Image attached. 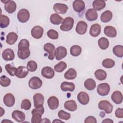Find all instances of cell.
Instances as JSON below:
<instances>
[{"label":"cell","mask_w":123,"mask_h":123,"mask_svg":"<svg viewBox=\"0 0 123 123\" xmlns=\"http://www.w3.org/2000/svg\"><path fill=\"white\" fill-rule=\"evenodd\" d=\"M4 3L5 10L9 13H13L16 9V4L13 0H4L1 1Z\"/></svg>","instance_id":"cell-8"},{"label":"cell","mask_w":123,"mask_h":123,"mask_svg":"<svg viewBox=\"0 0 123 123\" xmlns=\"http://www.w3.org/2000/svg\"><path fill=\"white\" fill-rule=\"evenodd\" d=\"M98 45L100 49L103 50L107 49L109 46V41L108 39L105 37H102L98 40Z\"/></svg>","instance_id":"cell-35"},{"label":"cell","mask_w":123,"mask_h":123,"mask_svg":"<svg viewBox=\"0 0 123 123\" xmlns=\"http://www.w3.org/2000/svg\"><path fill=\"white\" fill-rule=\"evenodd\" d=\"M26 67L28 70L31 72H35L37 68V64L34 61H29L28 62L26 65Z\"/></svg>","instance_id":"cell-42"},{"label":"cell","mask_w":123,"mask_h":123,"mask_svg":"<svg viewBox=\"0 0 123 123\" xmlns=\"http://www.w3.org/2000/svg\"><path fill=\"white\" fill-rule=\"evenodd\" d=\"M96 78L99 81H103L107 77L106 72L102 69H98L94 73Z\"/></svg>","instance_id":"cell-34"},{"label":"cell","mask_w":123,"mask_h":123,"mask_svg":"<svg viewBox=\"0 0 123 123\" xmlns=\"http://www.w3.org/2000/svg\"><path fill=\"white\" fill-rule=\"evenodd\" d=\"M102 123H113V121L111 119H105L103 120L102 121Z\"/></svg>","instance_id":"cell-52"},{"label":"cell","mask_w":123,"mask_h":123,"mask_svg":"<svg viewBox=\"0 0 123 123\" xmlns=\"http://www.w3.org/2000/svg\"><path fill=\"white\" fill-rule=\"evenodd\" d=\"M41 73L43 77L47 79H51L55 75L54 70L49 66L43 67L41 70Z\"/></svg>","instance_id":"cell-10"},{"label":"cell","mask_w":123,"mask_h":123,"mask_svg":"<svg viewBox=\"0 0 123 123\" xmlns=\"http://www.w3.org/2000/svg\"><path fill=\"white\" fill-rule=\"evenodd\" d=\"M84 86L87 90H94L96 86V82L92 78L87 79L84 82Z\"/></svg>","instance_id":"cell-33"},{"label":"cell","mask_w":123,"mask_h":123,"mask_svg":"<svg viewBox=\"0 0 123 123\" xmlns=\"http://www.w3.org/2000/svg\"><path fill=\"white\" fill-rule=\"evenodd\" d=\"M87 28V24L83 21H80L76 25L75 31L76 33L79 35H84L86 33Z\"/></svg>","instance_id":"cell-12"},{"label":"cell","mask_w":123,"mask_h":123,"mask_svg":"<svg viewBox=\"0 0 123 123\" xmlns=\"http://www.w3.org/2000/svg\"><path fill=\"white\" fill-rule=\"evenodd\" d=\"M18 21L21 23H25L28 21L30 18L29 12L25 9H22L20 10L17 15Z\"/></svg>","instance_id":"cell-2"},{"label":"cell","mask_w":123,"mask_h":123,"mask_svg":"<svg viewBox=\"0 0 123 123\" xmlns=\"http://www.w3.org/2000/svg\"><path fill=\"white\" fill-rule=\"evenodd\" d=\"M110 90V85L106 83H101L97 86V92L101 96H105L107 95Z\"/></svg>","instance_id":"cell-5"},{"label":"cell","mask_w":123,"mask_h":123,"mask_svg":"<svg viewBox=\"0 0 123 123\" xmlns=\"http://www.w3.org/2000/svg\"><path fill=\"white\" fill-rule=\"evenodd\" d=\"M28 85L32 89H37L40 88L42 85V80L37 76H34L29 79Z\"/></svg>","instance_id":"cell-4"},{"label":"cell","mask_w":123,"mask_h":123,"mask_svg":"<svg viewBox=\"0 0 123 123\" xmlns=\"http://www.w3.org/2000/svg\"><path fill=\"white\" fill-rule=\"evenodd\" d=\"M2 57L3 59L6 61H12L15 57L14 51L11 49H6L3 51L2 53Z\"/></svg>","instance_id":"cell-13"},{"label":"cell","mask_w":123,"mask_h":123,"mask_svg":"<svg viewBox=\"0 0 123 123\" xmlns=\"http://www.w3.org/2000/svg\"><path fill=\"white\" fill-rule=\"evenodd\" d=\"M10 24L9 17L5 15H1L0 17V27L2 28L7 27Z\"/></svg>","instance_id":"cell-38"},{"label":"cell","mask_w":123,"mask_h":123,"mask_svg":"<svg viewBox=\"0 0 123 123\" xmlns=\"http://www.w3.org/2000/svg\"><path fill=\"white\" fill-rule=\"evenodd\" d=\"M47 103L49 108L52 110L57 109L59 105V100L55 96L49 97L47 100Z\"/></svg>","instance_id":"cell-20"},{"label":"cell","mask_w":123,"mask_h":123,"mask_svg":"<svg viewBox=\"0 0 123 123\" xmlns=\"http://www.w3.org/2000/svg\"><path fill=\"white\" fill-rule=\"evenodd\" d=\"M112 18V13L109 10L104 12L100 16V20L103 23H107L110 22Z\"/></svg>","instance_id":"cell-30"},{"label":"cell","mask_w":123,"mask_h":123,"mask_svg":"<svg viewBox=\"0 0 123 123\" xmlns=\"http://www.w3.org/2000/svg\"><path fill=\"white\" fill-rule=\"evenodd\" d=\"M76 70L74 68H70L64 74V77L67 80H73L76 77Z\"/></svg>","instance_id":"cell-32"},{"label":"cell","mask_w":123,"mask_h":123,"mask_svg":"<svg viewBox=\"0 0 123 123\" xmlns=\"http://www.w3.org/2000/svg\"><path fill=\"white\" fill-rule=\"evenodd\" d=\"M101 32V26L98 24L92 25L89 30V34L92 37H97Z\"/></svg>","instance_id":"cell-22"},{"label":"cell","mask_w":123,"mask_h":123,"mask_svg":"<svg viewBox=\"0 0 123 123\" xmlns=\"http://www.w3.org/2000/svg\"><path fill=\"white\" fill-rule=\"evenodd\" d=\"M41 123H50V121L47 118H43L42 119Z\"/></svg>","instance_id":"cell-53"},{"label":"cell","mask_w":123,"mask_h":123,"mask_svg":"<svg viewBox=\"0 0 123 123\" xmlns=\"http://www.w3.org/2000/svg\"><path fill=\"white\" fill-rule=\"evenodd\" d=\"M53 8L56 12L60 14H65L68 10V7L66 4L60 3L54 4Z\"/></svg>","instance_id":"cell-11"},{"label":"cell","mask_w":123,"mask_h":123,"mask_svg":"<svg viewBox=\"0 0 123 123\" xmlns=\"http://www.w3.org/2000/svg\"><path fill=\"white\" fill-rule=\"evenodd\" d=\"M4 104L8 107H12L15 103V98L11 93H7L3 97Z\"/></svg>","instance_id":"cell-16"},{"label":"cell","mask_w":123,"mask_h":123,"mask_svg":"<svg viewBox=\"0 0 123 123\" xmlns=\"http://www.w3.org/2000/svg\"><path fill=\"white\" fill-rule=\"evenodd\" d=\"M66 68L67 64L65 62L62 61L54 66V70L58 73H61L63 72Z\"/></svg>","instance_id":"cell-40"},{"label":"cell","mask_w":123,"mask_h":123,"mask_svg":"<svg viewBox=\"0 0 123 123\" xmlns=\"http://www.w3.org/2000/svg\"><path fill=\"white\" fill-rule=\"evenodd\" d=\"M113 54L118 58L123 57V47L122 45H118L115 46L112 49Z\"/></svg>","instance_id":"cell-36"},{"label":"cell","mask_w":123,"mask_h":123,"mask_svg":"<svg viewBox=\"0 0 123 123\" xmlns=\"http://www.w3.org/2000/svg\"><path fill=\"white\" fill-rule=\"evenodd\" d=\"M5 70L6 72L10 75L11 76H14L16 75V74L17 73V68L12 66L10 64H7L5 66Z\"/></svg>","instance_id":"cell-41"},{"label":"cell","mask_w":123,"mask_h":123,"mask_svg":"<svg viewBox=\"0 0 123 123\" xmlns=\"http://www.w3.org/2000/svg\"><path fill=\"white\" fill-rule=\"evenodd\" d=\"M7 122H10V123H13L12 121H10V120H2V121L1 122V123H7Z\"/></svg>","instance_id":"cell-56"},{"label":"cell","mask_w":123,"mask_h":123,"mask_svg":"<svg viewBox=\"0 0 123 123\" xmlns=\"http://www.w3.org/2000/svg\"><path fill=\"white\" fill-rule=\"evenodd\" d=\"M115 115L116 117L118 118H123V110L122 108H118L115 112Z\"/></svg>","instance_id":"cell-50"},{"label":"cell","mask_w":123,"mask_h":123,"mask_svg":"<svg viewBox=\"0 0 123 123\" xmlns=\"http://www.w3.org/2000/svg\"><path fill=\"white\" fill-rule=\"evenodd\" d=\"M84 122L85 123H97V120L96 119L93 117V116H88L87 117Z\"/></svg>","instance_id":"cell-51"},{"label":"cell","mask_w":123,"mask_h":123,"mask_svg":"<svg viewBox=\"0 0 123 123\" xmlns=\"http://www.w3.org/2000/svg\"><path fill=\"white\" fill-rule=\"evenodd\" d=\"M67 54L66 49L63 46H59L55 50L54 55L57 60L60 61L65 58Z\"/></svg>","instance_id":"cell-7"},{"label":"cell","mask_w":123,"mask_h":123,"mask_svg":"<svg viewBox=\"0 0 123 123\" xmlns=\"http://www.w3.org/2000/svg\"><path fill=\"white\" fill-rule=\"evenodd\" d=\"M58 115L60 119L63 120H68L71 118V114L63 110L59 111Z\"/></svg>","instance_id":"cell-44"},{"label":"cell","mask_w":123,"mask_h":123,"mask_svg":"<svg viewBox=\"0 0 123 123\" xmlns=\"http://www.w3.org/2000/svg\"><path fill=\"white\" fill-rule=\"evenodd\" d=\"M34 104L35 108H38L43 106L44 102V98L42 94L36 93L33 96Z\"/></svg>","instance_id":"cell-14"},{"label":"cell","mask_w":123,"mask_h":123,"mask_svg":"<svg viewBox=\"0 0 123 123\" xmlns=\"http://www.w3.org/2000/svg\"><path fill=\"white\" fill-rule=\"evenodd\" d=\"M29 42L28 40L25 39H22L19 42L18 45V48H29Z\"/></svg>","instance_id":"cell-48"},{"label":"cell","mask_w":123,"mask_h":123,"mask_svg":"<svg viewBox=\"0 0 123 123\" xmlns=\"http://www.w3.org/2000/svg\"><path fill=\"white\" fill-rule=\"evenodd\" d=\"M85 16L86 19L89 21H93L98 19V14L96 10L94 9L90 8L87 10Z\"/></svg>","instance_id":"cell-21"},{"label":"cell","mask_w":123,"mask_h":123,"mask_svg":"<svg viewBox=\"0 0 123 123\" xmlns=\"http://www.w3.org/2000/svg\"><path fill=\"white\" fill-rule=\"evenodd\" d=\"M61 89L63 91H69L71 92L73 91L75 89V85L73 83L63 82L61 84Z\"/></svg>","instance_id":"cell-26"},{"label":"cell","mask_w":123,"mask_h":123,"mask_svg":"<svg viewBox=\"0 0 123 123\" xmlns=\"http://www.w3.org/2000/svg\"><path fill=\"white\" fill-rule=\"evenodd\" d=\"M77 100L82 105H86L89 101V95L84 91H81L79 92L77 96Z\"/></svg>","instance_id":"cell-19"},{"label":"cell","mask_w":123,"mask_h":123,"mask_svg":"<svg viewBox=\"0 0 123 123\" xmlns=\"http://www.w3.org/2000/svg\"><path fill=\"white\" fill-rule=\"evenodd\" d=\"M98 107L100 110H103L106 113H111L113 110L112 105L108 100H103L99 102Z\"/></svg>","instance_id":"cell-3"},{"label":"cell","mask_w":123,"mask_h":123,"mask_svg":"<svg viewBox=\"0 0 123 123\" xmlns=\"http://www.w3.org/2000/svg\"><path fill=\"white\" fill-rule=\"evenodd\" d=\"M47 36L51 39H57L59 37L58 33L53 29L49 30L47 32Z\"/></svg>","instance_id":"cell-46"},{"label":"cell","mask_w":123,"mask_h":123,"mask_svg":"<svg viewBox=\"0 0 123 123\" xmlns=\"http://www.w3.org/2000/svg\"><path fill=\"white\" fill-rule=\"evenodd\" d=\"M28 70L27 67L23 66H20L17 68L16 76L19 78H24L28 74Z\"/></svg>","instance_id":"cell-25"},{"label":"cell","mask_w":123,"mask_h":123,"mask_svg":"<svg viewBox=\"0 0 123 123\" xmlns=\"http://www.w3.org/2000/svg\"><path fill=\"white\" fill-rule=\"evenodd\" d=\"M11 82V79L6 75H2L0 78V83L2 86H8L10 85Z\"/></svg>","instance_id":"cell-43"},{"label":"cell","mask_w":123,"mask_h":123,"mask_svg":"<svg viewBox=\"0 0 123 123\" xmlns=\"http://www.w3.org/2000/svg\"><path fill=\"white\" fill-rule=\"evenodd\" d=\"M73 7L75 12H81L85 8V4L82 0H75L73 2Z\"/></svg>","instance_id":"cell-18"},{"label":"cell","mask_w":123,"mask_h":123,"mask_svg":"<svg viewBox=\"0 0 123 123\" xmlns=\"http://www.w3.org/2000/svg\"><path fill=\"white\" fill-rule=\"evenodd\" d=\"M82 52L81 47L78 45H73L70 48V54L74 57H77L80 55Z\"/></svg>","instance_id":"cell-37"},{"label":"cell","mask_w":123,"mask_h":123,"mask_svg":"<svg viewBox=\"0 0 123 123\" xmlns=\"http://www.w3.org/2000/svg\"><path fill=\"white\" fill-rule=\"evenodd\" d=\"M43 33V28L39 25L35 26L33 27L31 31V34L32 36L36 39L40 38L42 37Z\"/></svg>","instance_id":"cell-9"},{"label":"cell","mask_w":123,"mask_h":123,"mask_svg":"<svg viewBox=\"0 0 123 123\" xmlns=\"http://www.w3.org/2000/svg\"><path fill=\"white\" fill-rule=\"evenodd\" d=\"M44 112V109L43 108V106L40 107H38V108H35V109H34L31 112L32 114H33L34 113H40L41 115H42Z\"/></svg>","instance_id":"cell-49"},{"label":"cell","mask_w":123,"mask_h":123,"mask_svg":"<svg viewBox=\"0 0 123 123\" xmlns=\"http://www.w3.org/2000/svg\"><path fill=\"white\" fill-rule=\"evenodd\" d=\"M115 64V61L109 58L104 59L102 62V66L106 68H111L114 66Z\"/></svg>","instance_id":"cell-39"},{"label":"cell","mask_w":123,"mask_h":123,"mask_svg":"<svg viewBox=\"0 0 123 123\" xmlns=\"http://www.w3.org/2000/svg\"><path fill=\"white\" fill-rule=\"evenodd\" d=\"M64 107L65 109L71 111H74L77 108L76 103L73 100L66 101L64 104Z\"/></svg>","instance_id":"cell-27"},{"label":"cell","mask_w":123,"mask_h":123,"mask_svg":"<svg viewBox=\"0 0 123 123\" xmlns=\"http://www.w3.org/2000/svg\"><path fill=\"white\" fill-rule=\"evenodd\" d=\"M31 107V103L28 99H24L22 100L21 104V108L25 110H29Z\"/></svg>","instance_id":"cell-45"},{"label":"cell","mask_w":123,"mask_h":123,"mask_svg":"<svg viewBox=\"0 0 123 123\" xmlns=\"http://www.w3.org/2000/svg\"><path fill=\"white\" fill-rule=\"evenodd\" d=\"M42 115L40 113H36L32 114V117L31 118L32 123H40L42 120Z\"/></svg>","instance_id":"cell-47"},{"label":"cell","mask_w":123,"mask_h":123,"mask_svg":"<svg viewBox=\"0 0 123 123\" xmlns=\"http://www.w3.org/2000/svg\"><path fill=\"white\" fill-rule=\"evenodd\" d=\"M49 20L51 23L52 24L55 25H58L62 22L63 19L58 14L53 13L51 15Z\"/></svg>","instance_id":"cell-31"},{"label":"cell","mask_w":123,"mask_h":123,"mask_svg":"<svg viewBox=\"0 0 123 123\" xmlns=\"http://www.w3.org/2000/svg\"><path fill=\"white\" fill-rule=\"evenodd\" d=\"M74 24V19L71 17H67L63 20L60 26V29L63 31H69L73 28Z\"/></svg>","instance_id":"cell-1"},{"label":"cell","mask_w":123,"mask_h":123,"mask_svg":"<svg viewBox=\"0 0 123 123\" xmlns=\"http://www.w3.org/2000/svg\"><path fill=\"white\" fill-rule=\"evenodd\" d=\"M93 9L97 11H100L103 9L106 6V2L102 0H95L92 3Z\"/></svg>","instance_id":"cell-28"},{"label":"cell","mask_w":123,"mask_h":123,"mask_svg":"<svg viewBox=\"0 0 123 123\" xmlns=\"http://www.w3.org/2000/svg\"><path fill=\"white\" fill-rule=\"evenodd\" d=\"M43 49L45 51L48 53V59L50 60H53L55 57L54 53L55 50V47L54 45L50 43H47L44 44L43 46Z\"/></svg>","instance_id":"cell-6"},{"label":"cell","mask_w":123,"mask_h":123,"mask_svg":"<svg viewBox=\"0 0 123 123\" xmlns=\"http://www.w3.org/2000/svg\"><path fill=\"white\" fill-rule=\"evenodd\" d=\"M12 118L18 123L24 122L25 119V115L22 111L19 110L14 111L12 114Z\"/></svg>","instance_id":"cell-15"},{"label":"cell","mask_w":123,"mask_h":123,"mask_svg":"<svg viewBox=\"0 0 123 123\" xmlns=\"http://www.w3.org/2000/svg\"><path fill=\"white\" fill-rule=\"evenodd\" d=\"M111 100L116 104H120L123 101V95L119 91H114L111 96Z\"/></svg>","instance_id":"cell-23"},{"label":"cell","mask_w":123,"mask_h":123,"mask_svg":"<svg viewBox=\"0 0 123 123\" xmlns=\"http://www.w3.org/2000/svg\"><path fill=\"white\" fill-rule=\"evenodd\" d=\"M0 117H1L4 114V110L2 109V107H0Z\"/></svg>","instance_id":"cell-54"},{"label":"cell","mask_w":123,"mask_h":123,"mask_svg":"<svg viewBox=\"0 0 123 123\" xmlns=\"http://www.w3.org/2000/svg\"><path fill=\"white\" fill-rule=\"evenodd\" d=\"M57 122H58H58H59V123H64V122L62 121V120H57V119H55V120H53V122H52L53 123H57Z\"/></svg>","instance_id":"cell-55"},{"label":"cell","mask_w":123,"mask_h":123,"mask_svg":"<svg viewBox=\"0 0 123 123\" xmlns=\"http://www.w3.org/2000/svg\"><path fill=\"white\" fill-rule=\"evenodd\" d=\"M30 51L29 48H18L17 55L18 57L22 59L25 60L29 57Z\"/></svg>","instance_id":"cell-17"},{"label":"cell","mask_w":123,"mask_h":123,"mask_svg":"<svg viewBox=\"0 0 123 123\" xmlns=\"http://www.w3.org/2000/svg\"><path fill=\"white\" fill-rule=\"evenodd\" d=\"M104 33L108 37H114L117 35L116 29L112 26H106L104 29Z\"/></svg>","instance_id":"cell-24"},{"label":"cell","mask_w":123,"mask_h":123,"mask_svg":"<svg viewBox=\"0 0 123 123\" xmlns=\"http://www.w3.org/2000/svg\"><path fill=\"white\" fill-rule=\"evenodd\" d=\"M18 39V35L13 32H10L6 37V43L9 45H13L17 41Z\"/></svg>","instance_id":"cell-29"}]
</instances>
